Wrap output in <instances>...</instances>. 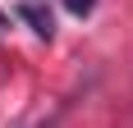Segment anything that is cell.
Returning a JSON list of instances; mask_svg holds the SVG:
<instances>
[{"instance_id":"1","label":"cell","mask_w":133,"mask_h":128,"mask_svg":"<svg viewBox=\"0 0 133 128\" xmlns=\"http://www.w3.org/2000/svg\"><path fill=\"white\" fill-rule=\"evenodd\" d=\"M18 18H23V23H32V32H37V37H51V32H55L51 9H41V5H32V0H28V5H18Z\"/></svg>"},{"instance_id":"2","label":"cell","mask_w":133,"mask_h":128,"mask_svg":"<svg viewBox=\"0 0 133 128\" xmlns=\"http://www.w3.org/2000/svg\"><path fill=\"white\" fill-rule=\"evenodd\" d=\"M64 9H69V14H92L96 0H64Z\"/></svg>"},{"instance_id":"3","label":"cell","mask_w":133,"mask_h":128,"mask_svg":"<svg viewBox=\"0 0 133 128\" xmlns=\"http://www.w3.org/2000/svg\"><path fill=\"white\" fill-rule=\"evenodd\" d=\"M0 32H5V14H0Z\"/></svg>"}]
</instances>
